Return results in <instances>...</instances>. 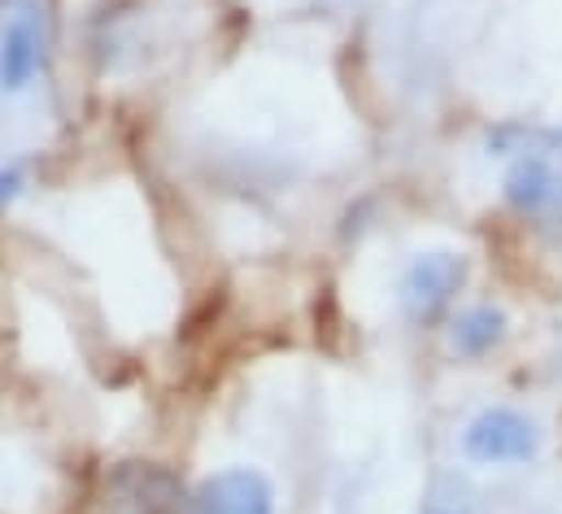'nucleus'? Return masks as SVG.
I'll return each instance as SVG.
<instances>
[{"label": "nucleus", "mask_w": 562, "mask_h": 514, "mask_svg": "<svg viewBox=\"0 0 562 514\" xmlns=\"http://www.w3.org/2000/svg\"><path fill=\"white\" fill-rule=\"evenodd\" d=\"M546 449V432L541 423L519 410V405H484L467 418L462 436H458V454L471 467H488V471H506V467H532Z\"/></svg>", "instance_id": "nucleus-1"}, {"label": "nucleus", "mask_w": 562, "mask_h": 514, "mask_svg": "<svg viewBox=\"0 0 562 514\" xmlns=\"http://www.w3.org/2000/svg\"><path fill=\"white\" fill-rule=\"evenodd\" d=\"M471 279V257L458 249H423L406 261L402 279H397V310L406 323L427 327L440 314H449V305L462 297Z\"/></svg>", "instance_id": "nucleus-2"}, {"label": "nucleus", "mask_w": 562, "mask_h": 514, "mask_svg": "<svg viewBox=\"0 0 562 514\" xmlns=\"http://www.w3.org/2000/svg\"><path fill=\"white\" fill-rule=\"evenodd\" d=\"M188 514H280V489L262 467H218L192 489Z\"/></svg>", "instance_id": "nucleus-3"}, {"label": "nucleus", "mask_w": 562, "mask_h": 514, "mask_svg": "<svg viewBox=\"0 0 562 514\" xmlns=\"http://www.w3.org/2000/svg\"><path fill=\"white\" fill-rule=\"evenodd\" d=\"M44 66V26L22 4L0 22V92H26Z\"/></svg>", "instance_id": "nucleus-4"}, {"label": "nucleus", "mask_w": 562, "mask_h": 514, "mask_svg": "<svg viewBox=\"0 0 562 514\" xmlns=\"http://www.w3.org/2000/svg\"><path fill=\"white\" fill-rule=\"evenodd\" d=\"M110 514H183L188 502L179 493V480L153 462L123 467L110 484Z\"/></svg>", "instance_id": "nucleus-5"}, {"label": "nucleus", "mask_w": 562, "mask_h": 514, "mask_svg": "<svg viewBox=\"0 0 562 514\" xmlns=\"http://www.w3.org/2000/svg\"><path fill=\"white\" fill-rule=\"evenodd\" d=\"M562 170L554 157L546 153H519L510 157L506 175H502V201L519 214V219H546L554 197H559Z\"/></svg>", "instance_id": "nucleus-6"}, {"label": "nucleus", "mask_w": 562, "mask_h": 514, "mask_svg": "<svg viewBox=\"0 0 562 514\" xmlns=\"http://www.w3.org/2000/svg\"><path fill=\"white\" fill-rule=\"evenodd\" d=\"M506 336H510V314L497 301H471V305L453 310L445 323L449 354L462 362H480V358L497 354L506 345Z\"/></svg>", "instance_id": "nucleus-7"}, {"label": "nucleus", "mask_w": 562, "mask_h": 514, "mask_svg": "<svg viewBox=\"0 0 562 514\" xmlns=\"http://www.w3.org/2000/svg\"><path fill=\"white\" fill-rule=\"evenodd\" d=\"M26 183H31V166H26V157H13V161L0 166V214L26 192Z\"/></svg>", "instance_id": "nucleus-8"}, {"label": "nucleus", "mask_w": 562, "mask_h": 514, "mask_svg": "<svg viewBox=\"0 0 562 514\" xmlns=\"http://www.w3.org/2000/svg\"><path fill=\"white\" fill-rule=\"evenodd\" d=\"M546 223H550L554 241L562 245V183H559V197H554V205H550V214H546Z\"/></svg>", "instance_id": "nucleus-9"}, {"label": "nucleus", "mask_w": 562, "mask_h": 514, "mask_svg": "<svg viewBox=\"0 0 562 514\" xmlns=\"http://www.w3.org/2000/svg\"><path fill=\"white\" fill-rule=\"evenodd\" d=\"M423 514H471L467 506H427Z\"/></svg>", "instance_id": "nucleus-10"}]
</instances>
